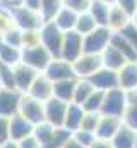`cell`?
<instances>
[{
  "label": "cell",
  "mask_w": 137,
  "mask_h": 148,
  "mask_svg": "<svg viewBox=\"0 0 137 148\" xmlns=\"http://www.w3.org/2000/svg\"><path fill=\"white\" fill-rule=\"evenodd\" d=\"M93 91H94V86L91 84L89 79H79V77H77L75 88H74V98H72V102L82 105V103L89 98V95H91Z\"/></svg>",
  "instance_id": "obj_26"
},
{
  "label": "cell",
  "mask_w": 137,
  "mask_h": 148,
  "mask_svg": "<svg viewBox=\"0 0 137 148\" xmlns=\"http://www.w3.org/2000/svg\"><path fill=\"white\" fill-rule=\"evenodd\" d=\"M17 62H21V48L10 47L0 40V64L16 66Z\"/></svg>",
  "instance_id": "obj_27"
},
{
  "label": "cell",
  "mask_w": 137,
  "mask_h": 148,
  "mask_svg": "<svg viewBox=\"0 0 137 148\" xmlns=\"http://www.w3.org/2000/svg\"><path fill=\"white\" fill-rule=\"evenodd\" d=\"M75 21H77V12H74V10L68 9V7H62V9L57 12V16L52 19V23H53L60 31H64V33L74 31Z\"/></svg>",
  "instance_id": "obj_22"
},
{
  "label": "cell",
  "mask_w": 137,
  "mask_h": 148,
  "mask_svg": "<svg viewBox=\"0 0 137 148\" xmlns=\"http://www.w3.org/2000/svg\"><path fill=\"white\" fill-rule=\"evenodd\" d=\"M62 3H64V7H68L74 12L81 14V12H86L89 9L91 0H62Z\"/></svg>",
  "instance_id": "obj_39"
},
{
  "label": "cell",
  "mask_w": 137,
  "mask_h": 148,
  "mask_svg": "<svg viewBox=\"0 0 137 148\" xmlns=\"http://www.w3.org/2000/svg\"><path fill=\"white\" fill-rule=\"evenodd\" d=\"M86 110L82 109V105L79 103H74L70 102L67 105V112H65V119H64V127L68 129L70 133L77 131L81 127V122H82V117H84Z\"/></svg>",
  "instance_id": "obj_21"
},
{
  "label": "cell",
  "mask_w": 137,
  "mask_h": 148,
  "mask_svg": "<svg viewBox=\"0 0 137 148\" xmlns=\"http://www.w3.org/2000/svg\"><path fill=\"white\" fill-rule=\"evenodd\" d=\"M96 26H98V24L94 23V19L91 17V14L86 10V12L77 14V21H75V28H74V31L79 33L81 36H84V35L91 33Z\"/></svg>",
  "instance_id": "obj_29"
},
{
  "label": "cell",
  "mask_w": 137,
  "mask_h": 148,
  "mask_svg": "<svg viewBox=\"0 0 137 148\" xmlns=\"http://www.w3.org/2000/svg\"><path fill=\"white\" fill-rule=\"evenodd\" d=\"M110 45L111 47H115L129 62H136L137 59V50L125 40V38L122 36L120 33H111V40H110Z\"/></svg>",
  "instance_id": "obj_24"
},
{
  "label": "cell",
  "mask_w": 137,
  "mask_h": 148,
  "mask_svg": "<svg viewBox=\"0 0 137 148\" xmlns=\"http://www.w3.org/2000/svg\"><path fill=\"white\" fill-rule=\"evenodd\" d=\"M136 148H137V138H136Z\"/></svg>",
  "instance_id": "obj_51"
},
{
  "label": "cell",
  "mask_w": 137,
  "mask_h": 148,
  "mask_svg": "<svg viewBox=\"0 0 137 148\" xmlns=\"http://www.w3.org/2000/svg\"><path fill=\"white\" fill-rule=\"evenodd\" d=\"M110 7H111V5L104 3V2H101V0H91L87 12L91 14V17L94 19V23H96L98 26H104V28H106V24H108Z\"/></svg>",
  "instance_id": "obj_25"
},
{
  "label": "cell",
  "mask_w": 137,
  "mask_h": 148,
  "mask_svg": "<svg viewBox=\"0 0 137 148\" xmlns=\"http://www.w3.org/2000/svg\"><path fill=\"white\" fill-rule=\"evenodd\" d=\"M0 88H2V86H0Z\"/></svg>",
  "instance_id": "obj_53"
},
{
  "label": "cell",
  "mask_w": 137,
  "mask_h": 148,
  "mask_svg": "<svg viewBox=\"0 0 137 148\" xmlns=\"http://www.w3.org/2000/svg\"><path fill=\"white\" fill-rule=\"evenodd\" d=\"M53 126L52 124H48L46 121H43V122H39V124H36L33 127V134L34 138L39 141V145H41V148L45 147L46 143H48V140H50V136H52V133H53Z\"/></svg>",
  "instance_id": "obj_31"
},
{
  "label": "cell",
  "mask_w": 137,
  "mask_h": 148,
  "mask_svg": "<svg viewBox=\"0 0 137 148\" xmlns=\"http://www.w3.org/2000/svg\"><path fill=\"white\" fill-rule=\"evenodd\" d=\"M118 33H120V35H122V36L125 38V40L137 50V28L132 24V23H129V24H127L123 29H120Z\"/></svg>",
  "instance_id": "obj_40"
},
{
  "label": "cell",
  "mask_w": 137,
  "mask_h": 148,
  "mask_svg": "<svg viewBox=\"0 0 137 148\" xmlns=\"http://www.w3.org/2000/svg\"><path fill=\"white\" fill-rule=\"evenodd\" d=\"M67 102H62L55 97H52L50 100H46L43 103L45 107V121L48 124H52L53 127H64V119H65V112H67Z\"/></svg>",
  "instance_id": "obj_9"
},
{
  "label": "cell",
  "mask_w": 137,
  "mask_h": 148,
  "mask_svg": "<svg viewBox=\"0 0 137 148\" xmlns=\"http://www.w3.org/2000/svg\"><path fill=\"white\" fill-rule=\"evenodd\" d=\"M14 24V17L10 14V9L7 7H0V36H3L9 29H12Z\"/></svg>",
  "instance_id": "obj_36"
},
{
  "label": "cell",
  "mask_w": 137,
  "mask_h": 148,
  "mask_svg": "<svg viewBox=\"0 0 137 148\" xmlns=\"http://www.w3.org/2000/svg\"><path fill=\"white\" fill-rule=\"evenodd\" d=\"M122 124L137 131V103H127V109L122 115Z\"/></svg>",
  "instance_id": "obj_35"
},
{
  "label": "cell",
  "mask_w": 137,
  "mask_h": 148,
  "mask_svg": "<svg viewBox=\"0 0 137 148\" xmlns=\"http://www.w3.org/2000/svg\"><path fill=\"white\" fill-rule=\"evenodd\" d=\"M62 7H64L62 0H41V5H39V16H41L43 21H52Z\"/></svg>",
  "instance_id": "obj_30"
},
{
  "label": "cell",
  "mask_w": 137,
  "mask_h": 148,
  "mask_svg": "<svg viewBox=\"0 0 137 148\" xmlns=\"http://www.w3.org/2000/svg\"><path fill=\"white\" fill-rule=\"evenodd\" d=\"M0 40L3 41V43H7V45H10V47H16V48H22V29H19V28H12V29H9L3 36H0Z\"/></svg>",
  "instance_id": "obj_34"
},
{
  "label": "cell",
  "mask_w": 137,
  "mask_h": 148,
  "mask_svg": "<svg viewBox=\"0 0 137 148\" xmlns=\"http://www.w3.org/2000/svg\"><path fill=\"white\" fill-rule=\"evenodd\" d=\"M43 74L50 79V81H62V79H70L75 77L74 69H72V62H67L64 59H52V62L46 66V69L43 71Z\"/></svg>",
  "instance_id": "obj_11"
},
{
  "label": "cell",
  "mask_w": 137,
  "mask_h": 148,
  "mask_svg": "<svg viewBox=\"0 0 137 148\" xmlns=\"http://www.w3.org/2000/svg\"><path fill=\"white\" fill-rule=\"evenodd\" d=\"M100 117H101V114H98V112H86L84 117H82V122H81V127L79 129H86V131L94 133L96 127H98Z\"/></svg>",
  "instance_id": "obj_37"
},
{
  "label": "cell",
  "mask_w": 137,
  "mask_h": 148,
  "mask_svg": "<svg viewBox=\"0 0 137 148\" xmlns=\"http://www.w3.org/2000/svg\"><path fill=\"white\" fill-rule=\"evenodd\" d=\"M122 126V119L120 117H113V115H103L100 117L98 127L94 131V136L100 140H111L115 136V133L118 131V127Z\"/></svg>",
  "instance_id": "obj_16"
},
{
  "label": "cell",
  "mask_w": 137,
  "mask_h": 148,
  "mask_svg": "<svg viewBox=\"0 0 137 148\" xmlns=\"http://www.w3.org/2000/svg\"><path fill=\"white\" fill-rule=\"evenodd\" d=\"M125 109H127V91H123L122 88H113L104 91L101 105L103 115H113L122 119Z\"/></svg>",
  "instance_id": "obj_2"
},
{
  "label": "cell",
  "mask_w": 137,
  "mask_h": 148,
  "mask_svg": "<svg viewBox=\"0 0 137 148\" xmlns=\"http://www.w3.org/2000/svg\"><path fill=\"white\" fill-rule=\"evenodd\" d=\"M118 76V88L123 91L137 90V62H125L120 71H117Z\"/></svg>",
  "instance_id": "obj_17"
},
{
  "label": "cell",
  "mask_w": 137,
  "mask_h": 148,
  "mask_svg": "<svg viewBox=\"0 0 137 148\" xmlns=\"http://www.w3.org/2000/svg\"><path fill=\"white\" fill-rule=\"evenodd\" d=\"M103 67L101 57L96 53H82L77 60L72 62V69L75 77L79 79H89L96 71H100Z\"/></svg>",
  "instance_id": "obj_7"
},
{
  "label": "cell",
  "mask_w": 137,
  "mask_h": 148,
  "mask_svg": "<svg viewBox=\"0 0 137 148\" xmlns=\"http://www.w3.org/2000/svg\"><path fill=\"white\" fill-rule=\"evenodd\" d=\"M130 23H132V24H134V26L137 28V10L134 12V14H132V17H130Z\"/></svg>",
  "instance_id": "obj_49"
},
{
  "label": "cell",
  "mask_w": 137,
  "mask_h": 148,
  "mask_svg": "<svg viewBox=\"0 0 137 148\" xmlns=\"http://www.w3.org/2000/svg\"><path fill=\"white\" fill-rule=\"evenodd\" d=\"M75 81L77 77H70V79H62V81H55L53 83V97L70 103L74 98V88H75Z\"/></svg>",
  "instance_id": "obj_23"
},
{
  "label": "cell",
  "mask_w": 137,
  "mask_h": 148,
  "mask_svg": "<svg viewBox=\"0 0 137 148\" xmlns=\"http://www.w3.org/2000/svg\"><path fill=\"white\" fill-rule=\"evenodd\" d=\"M0 148H21L19 147V143L17 141H14V140H7L5 143H2Z\"/></svg>",
  "instance_id": "obj_48"
},
{
  "label": "cell",
  "mask_w": 137,
  "mask_h": 148,
  "mask_svg": "<svg viewBox=\"0 0 137 148\" xmlns=\"http://www.w3.org/2000/svg\"><path fill=\"white\" fill-rule=\"evenodd\" d=\"M52 59L53 57L41 43L34 45V47H28V48H21V62L33 67L38 73H43L46 69V66L52 62Z\"/></svg>",
  "instance_id": "obj_3"
},
{
  "label": "cell",
  "mask_w": 137,
  "mask_h": 148,
  "mask_svg": "<svg viewBox=\"0 0 137 148\" xmlns=\"http://www.w3.org/2000/svg\"><path fill=\"white\" fill-rule=\"evenodd\" d=\"M0 86H2V88H7V90H16V84H14V69H12V66L0 64Z\"/></svg>",
  "instance_id": "obj_33"
},
{
  "label": "cell",
  "mask_w": 137,
  "mask_h": 148,
  "mask_svg": "<svg viewBox=\"0 0 137 148\" xmlns=\"http://www.w3.org/2000/svg\"><path fill=\"white\" fill-rule=\"evenodd\" d=\"M33 124L28 122L22 115L14 114L9 117V138L14 141H21L22 138L33 134Z\"/></svg>",
  "instance_id": "obj_13"
},
{
  "label": "cell",
  "mask_w": 137,
  "mask_h": 148,
  "mask_svg": "<svg viewBox=\"0 0 137 148\" xmlns=\"http://www.w3.org/2000/svg\"><path fill=\"white\" fill-rule=\"evenodd\" d=\"M62 41H64V31H60L52 21H45L39 28V43L50 52L53 59L60 57L62 50Z\"/></svg>",
  "instance_id": "obj_1"
},
{
  "label": "cell",
  "mask_w": 137,
  "mask_h": 148,
  "mask_svg": "<svg viewBox=\"0 0 137 148\" xmlns=\"http://www.w3.org/2000/svg\"><path fill=\"white\" fill-rule=\"evenodd\" d=\"M89 81L94 86V90H100V91H108V90L118 88V76H117V73L110 71L106 67H101L100 71H96L89 77Z\"/></svg>",
  "instance_id": "obj_15"
},
{
  "label": "cell",
  "mask_w": 137,
  "mask_h": 148,
  "mask_svg": "<svg viewBox=\"0 0 137 148\" xmlns=\"http://www.w3.org/2000/svg\"><path fill=\"white\" fill-rule=\"evenodd\" d=\"M130 23V16L125 12V10H122L118 5H111L110 7V14H108V24H106V28L111 31V33H118L120 29H123L127 24Z\"/></svg>",
  "instance_id": "obj_19"
},
{
  "label": "cell",
  "mask_w": 137,
  "mask_h": 148,
  "mask_svg": "<svg viewBox=\"0 0 137 148\" xmlns=\"http://www.w3.org/2000/svg\"><path fill=\"white\" fill-rule=\"evenodd\" d=\"M70 138H72V133L68 129H65V127H55L52 136H50V140H48V143L43 148H64Z\"/></svg>",
  "instance_id": "obj_28"
},
{
  "label": "cell",
  "mask_w": 137,
  "mask_h": 148,
  "mask_svg": "<svg viewBox=\"0 0 137 148\" xmlns=\"http://www.w3.org/2000/svg\"><path fill=\"white\" fill-rule=\"evenodd\" d=\"M9 138V117L0 115V145L5 143Z\"/></svg>",
  "instance_id": "obj_43"
},
{
  "label": "cell",
  "mask_w": 137,
  "mask_h": 148,
  "mask_svg": "<svg viewBox=\"0 0 137 148\" xmlns=\"http://www.w3.org/2000/svg\"><path fill=\"white\" fill-rule=\"evenodd\" d=\"M21 5H24V7L31 9V10H36V12H39V5H41V0H22V3H21Z\"/></svg>",
  "instance_id": "obj_45"
},
{
  "label": "cell",
  "mask_w": 137,
  "mask_h": 148,
  "mask_svg": "<svg viewBox=\"0 0 137 148\" xmlns=\"http://www.w3.org/2000/svg\"><path fill=\"white\" fill-rule=\"evenodd\" d=\"M64 148H87V147H84V145L77 143V141H75L74 138H70V140H68L67 143H65V147H64Z\"/></svg>",
  "instance_id": "obj_47"
},
{
  "label": "cell",
  "mask_w": 137,
  "mask_h": 148,
  "mask_svg": "<svg viewBox=\"0 0 137 148\" xmlns=\"http://www.w3.org/2000/svg\"><path fill=\"white\" fill-rule=\"evenodd\" d=\"M39 45V29H31V31H22V48Z\"/></svg>",
  "instance_id": "obj_41"
},
{
  "label": "cell",
  "mask_w": 137,
  "mask_h": 148,
  "mask_svg": "<svg viewBox=\"0 0 137 148\" xmlns=\"http://www.w3.org/2000/svg\"><path fill=\"white\" fill-rule=\"evenodd\" d=\"M17 114L22 115L33 126H36V124H39V122L45 121V107H43V102H38L36 98L26 95V93H22L21 95V102H19Z\"/></svg>",
  "instance_id": "obj_6"
},
{
  "label": "cell",
  "mask_w": 137,
  "mask_h": 148,
  "mask_svg": "<svg viewBox=\"0 0 137 148\" xmlns=\"http://www.w3.org/2000/svg\"><path fill=\"white\" fill-rule=\"evenodd\" d=\"M72 138L77 141V143H81V145H84V147H91V143L96 140V136H94V133H91V131H86V129H77V131H74L72 133Z\"/></svg>",
  "instance_id": "obj_38"
},
{
  "label": "cell",
  "mask_w": 137,
  "mask_h": 148,
  "mask_svg": "<svg viewBox=\"0 0 137 148\" xmlns=\"http://www.w3.org/2000/svg\"><path fill=\"white\" fill-rule=\"evenodd\" d=\"M103 97H104V91L94 90V91L89 95V98L82 103V109H84L86 112H98V114H101Z\"/></svg>",
  "instance_id": "obj_32"
},
{
  "label": "cell",
  "mask_w": 137,
  "mask_h": 148,
  "mask_svg": "<svg viewBox=\"0 0 137 148\" xmlns=\"http://www.w3.org/2000/svg\"><path fill=\"white\" fill-rule=\"evenodd\" d=\"M26 95L36 98L38 102H46L53 97V81H50L43 73H39L36 76V79L33 81V84L29 86V90L26 91Z\"/></svg>",
  "instance_id": "obj_12"
},
{
  "label": "cell",
  "mask_w": 137,
  "mask_h": 148,
  "mask_svg": "<svg viewBox=\"0 0 137 148\" xmlns=\"http://www.w3.org/2000/svg\"><path fill=\"white\" fill-rule=\"evenodd\" d=\"M89 148H113V147H111V141L96 138V140H94V141L91 143V147H89Z\"/></svg>",
  "instance_id": "obj_46"
},
{
  "label": "cell",
  "mask_w": 137,
  "mask_h": 148,
  "mask_svg": "<svg viewBox=\"0 0 137 148\" xmlns=\"http://www.w3.org/2000/svg\"><path fill=\"white\" fill-rule=\"evenodd\" d=\"M115 5H118L122 10H125L130 17L137 10V0H115Z\"/></svg>",
  "instance_id": "obj_42"
},
{
  "label": "cell",
  "mask_w": 137,
  "mask_h": 148,
  "mask_svg": "<svg viewBox=\"0 0 137 148\" xmlns=\"http://www.w3.org/2000/svg\"><path fill=\"white\" fill-rule=\"evenodd\" d=\"M84 53L82 50V36L75 31H67L64 33V41H62V50H60V59L74 62Z\"/></svg>",
  "instance_id": "obj_8"
},
{
  "label": "cell",
  "mask_w": 137,
  "mask_h": 148,
  "mask_svg": "<svg viewBox=\"0 0 137 148\" xmlns=\"http://www.w3.org/2000/svg\"><path fill=\"white\" fill-rule=\"evenodd\" d=\"M100 57H101L103 67H106V69H110V71H115V73L120 71L125 62H129V60H127L115 47H111V45H108V47L103 50L101 53H100Z\"/></svg>",
  "instance_id": "obj_18"
},
{
  "label": "cell",
  "mask_w": 137,
  "mask_h": 148,
  "mask_svg": "<svg viewBox=\"0 0 137 148\" xmlns=\"http://www.w3.org/2000/svg\"><path fill=\"white\" fill-rule=\"evenodd\" d=\"M17 143H19V147H21V148H41L39 141L34 138V134H29V136L22 138V140H21V141H17Z\"/></svg>",
  "instance_id": "obj_44"
},
{
  "label": "cell",
  "mask_w": 137,
  "mask_h": 148,
  "mask_svg": "<svg viewBox=\"0 0 137 148\" xmlns=\"http://www.w3.org/2000/svg\"><path fill=\"white\" fill-rule=\"evenodd\" d=\"M136 62H137V59H136Z\"/></svg>",
  "instance_id": "obj_52"
},
{
  "label": "cell",
  "mask_w": 137,
  "mask_h": 148,
  "mask_svg": "<svg viewBox=\"0 0 137 148\" xmlns=\"http://www.w3.org/2000/svg\"><path fill=\"white\" fill-rule=\"evenodd\" d=\"M21 95L22 93H19L17 90L0 88V115L10 117V115L17 114L19 102H21Z\"/></svg>",
  "instance_id": "obj_14"
},
{
  "label": "cell",
  "mask_w": 137,
  "mask_h": 148,
  "mask_svg": "<svg viewBox=\"0 0 137 148\" xmlns=\"http://www.w3.org/2000/svg\"><path fill=\"white\" fill-rule=\"evenodd\" d=\"M110 40H111V31L104 26H96L91 33L82 36V50H84V53L100 55L110 45Z\"/></svg>",
  "instance_id": "obj_4"
},
{
  "label": "cell",
  "mask_w": 137,
  "mask_h": 148,
  "mask_svg": "<svg viewBox=\"0 0 137 148\" xmlns=\"http://www.w3.org/2000/svg\"><path fill=\"white\" fill-rule=\"evenodd\" d=\"M101 2H104V3H108V5H113V3H115V0H101Z\"/></svg>",
  "instance_id": "obj_50"
},
{
  "label": "cell",
  "mask_w": 137,
  "mask_h": 148,
  "mask_svg": "<svg viewBox=\"0 0 137 148\" xmlns=\"http://www.w3.org/2000/svg\"><path fill=\"white\" fill-rule=\"evenodd\" d=\"M10 14L14 17V24L16 28L22 29V31H31V29H39L41 24L45 23L39 16V12L31 10L24 5H17L10 9Z\"/></svg>",
  "instance_id": "obj_5"
},
{
  "label": "cell",
  "mask_w": 137,
  "mask_h": 148,
  "mask_svg": "<svg viewBox=\"0 0 137 148\" xmlns=\"http://www.w3.org/2000/svg\"><path fill=\"white\" fill-rule=\"evenodd\" d=\"M136 138H137V131L122 124L110 141H111L113 148H136Z\"/></svg>",
  "instance_id": "obj_20"
},
{
  "label": "cell",
  "mask_w": 137,
  "mask_h": 148,
  "mask_svg": "<svg viewBox=\"0 0 137 148\" xmlns=\"http://www.w3.org/2000/svg\"><path fill=\"white\" fill-rule=\"evenodd\" d=\"M12 69H14V84L19 93H26L29 90V86L33 84V81L36 79V76L39 74L33 67L26 66L24 62H17L16 66H12Z\"/></svg>",
  "instance_id": "obj_10"
}]
</instances>
